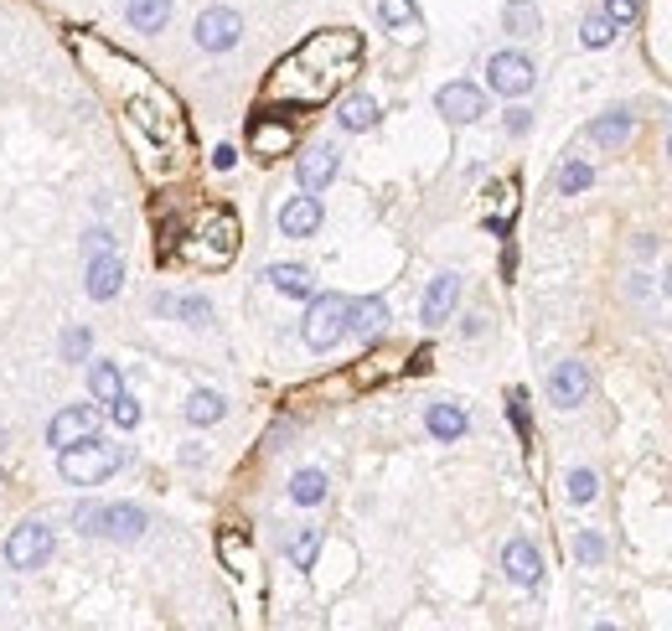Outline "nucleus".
<instances>
[{"instance_id":"obj_14","label":"nucleus","mask_w":672,"mask_h":631,"mask_svg":"<svg viewBox=\"0 0 672 631\" xmlns=\"http://www.w3.org/2000/svg\"><path fill=\"white\" fill-rule=\"evenodd\" d=\"M502 569H507V580H512V585L533 590V585L543 580V554L528 544V538H512V544L502 549Z\"/></svg>"},{"instance_id":"obj_38","label":"nucleus","mask_w":672,"mask_h":631,"mask_svg":"<svg viewBox=\"0 0 672 631\" xmlns=\"http://www.w3.org/2000/svg\"><path fill=\"white\" fill-rule=\"evenodd\" d=\"M605 16L616 21V26H631L641 11H636V0H605Z\"/></svg>"},{"instance_id":"obj_41","label":"nucleus","mask_w":672,"mask_h":631,"mask_svg":"<svg viewBox=\"0 0 672 631\" xmlns=\"http://www.w3.org/2000/svg\"><path fill=\"white\" fill-rule=\"evenodd\" d=\"M528 125H533V119H528V109H507V130H512V135H523Z\"/></svg>"},{"instance_id":"obj_35","label":"nucleus","mask_w":672,"mask_h":631,"mask_svg":"<svg viewBox=\"0 0 672 631\" xmlns=\"http://www.w3.org/2000/svg\"><path fill=\"white\" fill-rule=\"evenodd\" d=\"M109 419H114L119 430H135L140 425V404L130 394H119V399H109Z\"/></svg>"},{"instance_id":"obj_13","label":"nucleus","mask_w":672,"mask_h":631,"mask_svg":"<svg viewBox=\"0 0 672 631\" xmlns=\"http://www.w3.org/2000/svg\"><path fill=\"white\" fill-rule=\"evenodd\" d=\"M336 171H342V156H336L331 145H316V150H305L295 176H300V192H321L336 182Z\"/></svg>"},{"instance_id":"obj_40","label":"nucleus","mask_w":672,"mask_h":631,"mask_svg":"<svg viewBox=\"0 0 672 631\" xmlns=\"http://www.w3.org/2000/svg\"><path fill=\"white\" fill-rule=\"evenodd\" d=\"M233 161H238L233 145H218V150H212V166H218V171H233Z\"/></svg>"},{"instance_id":"obj_9","label":"nucleus","mask_w":672,"mask_h":631,"mask_svg":"<svg viewBox=\"0 0 672 631\" xmlns=\"http://www.w3.org/2000/svg\"><path fill=\"white\" fill-rule=\"evenodd\" d=\"M238 37H243V16H238V11L207 6V11L197 16V47H202V52H228V47H238Z\"/></svg>"},{"instance_id":"obj_42","label":"nucleus","mask_w":672,"mask_h":631,"mask_svg":"<svg viewBox=\"0 0 672 631\" xmlns=\"http://www.w3.org/2000/svg\"><path fill=\"white\" fill-rule=\"evenodd\" d=\"M99 249H109V233L94 228V233H88V254H99Z\"/></svg>"},{"instance_id":"obj_39","label":"nucleus","mask_w":672,"mask_h":631,"mask_svg":"<svg viewBox=\"0 0 672 631\" xmlns=\"http://www.w3.org/2000/svg\"><path fill=\"white\" fill-rule=\"evenodd\" d=\"M523 404H528L523 394H512V425L523 430V440H528V409H523Z\"/></svg>"},{"instance_id":"obj_18","label":"nucleus","mask_w":672,"mask_h":631,"mask_svg":"<svg viewBox=\"0 0 672 631\" xmlns=\"http://www.w3.org/2000/svg\"><path fill=\"white\" fill-rule=\"evenodd\" d=\"M316 228H321V202H316V192L290 197V202L280 207V233H285V238H311Z\"/></svg>"},{"instance_id":"obj_7","label":"nucleus","mask_w":672,"mask_h":631,"mask_svg":"<svg viewBox=\"0 0 672 631\" xmlns=\"http://www.w3.org/2000/svg\"><path fill=\"white\" fill-rule=\"evenodd\" d=\"M486 83H492V94H502V99H523L528 88L538 83V68H533V57H523V52H492V63H486Z\"/></svg>"},{"instance_id":"obj_36","label":"nucleus","mask_w":672,"mask_h":631,"mask_svg":"<svg viewBox=\"0 0 672 631\" xmlns=\"http://www.w3.org/2000/svg\"><path fill=\"white\" fill-rule=\"evenodd\" d=\"M574 554H579V564H600V559H605V538L585 528V533L574 538Z\"/></svg>"},{"instance_id":"obj_32","label":"nucleus","mask_w":672,"mask_h":631,"mask_svg":"<svg viewBox=\"0 0 672 631\" xmlns=\"http://www.w3.org/2000/svg\"><path fill=\"white\" fill-rule=\"evenodd\" d=\"M579 42H585V47H610V42H616V21H610L605 11L585 16V26H579Z\"/></svg>"},{"instance_id":"obj_33","label":"nucleus","mask_w":672,"mask_h":631,"mask_svg":"<svg viewBox=\"0 0 672 631\" xmlns=\"http://www.w3.org/2000/svg\"><path fill=\"white\" fill-rule=\"evenodd\" d=\"M590 182H595V171H590L585 161H564V166H559V192H564V197H579Z\"/></svg>"},{"instance_id":"obj_2","label":"nucleus","mask_w":672,"mask_h":631,"mask_svg":"<svg viewBox=\"0 0 672 631\" xmlns=\"http://www.w3.org/2000/svg\"><path fill=\"white\" fill-rule=\"evenodd\" d=\"M362 63V37L352 26H326L311 32L295 52H285L274 63L269 83H264V104H285V109H321L326 99H336L347 88V78Z\"/></svg>"},{"instance_id":"obj_21","label":"nucleus","mask_w":672,"mask_h":631,"mask_svg":"<svg viewBox=\"0 0 672 631\" xmlns=\"http://www.w3.org/2000/svg\"><path fill=\"white\" fill-rule=\"evenodd\" d=\"M264 280L280 290V295H295V300H311V295H316V275H311L305 264H269Z\"/></svg>"},{"instance_id":"obj_29","label":"nucleus","mask_w":672,"mask_h":631,"mask_svg":"<svg viewBox=\"0 0 672 631\" xmlns=\"http://www.w3.org/2000/svg\"><path fill=\"white\" fill-rule=\"evenodd\" d=\"M631 135V114L626 109H616V114H600L595 125H590V140L595 145H621Z\"/></svg>"},{"instance_id":"obj_24","label":"nucleus","mask_w":672,"mask_h":631,"mask_svg":"<svg viewBox=\"0 0 672 631\" xmlns=\"http://www.w3.org/2000/svg\"><path fill=\"white\" fill-rule=\"evenodd\" d=\"M125 21L135 26V32H161V26L171 21V0H130Z\"/></svg>"},{"instance_id":"obj_16","label":"nucleus","mask_w":672,"mask_h":631,"mask_svg":"<svg viewBox=\"0 0 672 631\" xmlns=\"http://www.w3.org/2000/svg\"><path fill=\"white\" fill-rule=\"evenodd\" d=\"M119 285H125V264H119V254L114 249L88 254V295H94V300H114Z\"/></svg>"},{"instance_id":"obj_10","label":"nucleus","mask_w":672,"mask_h":631,"mask_svg":"<svg viewBox=\"0 0 672 631\" xmlns=\"http://www.w3.org/2000/svg\"><path fill=\"white\" fill-rule=\"evenodd\" d=\"M435 109L450 119V125H476V119L486 114V94L476 83H445L435 94Z\"/></svg>"},{"instance_id":"obj_34","label":"nucleus","mask_w":672,"mask_h":631,"mask_svg":"<svg viewBox=\"0 0 672 631\" xmlns=\"http://www.w3.org/2000/svg\"><path fill=\"white\" fill-rule=\"evenodd\" d=\"M595 492H600V482H595V471L590 466H579V471H569V502H595Z\"/></svg>"},{"instance_id":"obj_25","label":"nucleus","mask_w":672,"mask_h":631,"mask_svg":"<svg viewBox=\"0 0 672 631\" xmlns=\"http://www.w3.org/2000/svg\"><path fill=\"white\" fill-rule=\"evenodd\" d=\"M336 119H342V130H373L378 125V99H368V94H352L347 104H342V114H336Z\"/></svg>"},{"instance_id":"obj_30","label":"nucleus","mask_w":672,"mask_h":631,"mask_svg":"<svg viewBox=\"0 0 672 631\" xmlns=\"http://www.w3.org/2000/svg\"><path fill=\"white\" fill-rule=\"evenodd\" d=\"M88 388H94V399H99V404H109V399L125 394V378H119V368H114V363H94V368H88Z\"/></svg>"},{"instance_id":"obj_19","label":"nucleus","mask_w":672,"mask_h":631,"mask_svg":"<svg viewBox=\"0 0 672 631\" xmlns=\"http://www.w3.org/2000/svg\"><path fill=\"white\" fill-rule=\"evenodd\" d=\"M383 326H388V306H383L378 295L352 300V306H347V332H352L357 342H373V337L383 332Z\"/></svg>"},{"instance_id":"obj_11","label":"nucleus","mask_w":672,"mask_h":631,"mask_svg":"<svg viewBox=\"0 0 672 631\" xmlns=\"http://www.w3.org/2000/svg\"><path fill=\"white\" fill-rule=\"evenodd\" d=\"M99 419H104V414H99L94 404H73V409H63V414L47 425V445L63 450V445H78V440H88V435H99Z\"/></svg>"},{"instance_id":"obj_37","label":"nucleus","mask_w":672,"mask_h":631,"mask_svg":"<svg viewBox=\"0 0 672 631\" xmlns=\"http://www.w3.org/2000/svg\"><path fill=\"white\" fill-rule=\"evenodd\" d=\"M88 347H94V337H88L83 326H73V332L63 337V357H68V363H83V357H88Z\"/></svg>"},{"instance_id":"obj_44","label":"nucleus","mask_w":672,"mask_h":631,"mask_svg":"<svg viewBox=\"0 0 672 631\" xmlns=\"http://www.w3.org/2000/svg\"><path fill=\"white\" fill-rule=\"evenodd\" d=\"M667 156H672V140H667Z\"/></svg>"},{"instance_id":"obj_28","label":"nucleus","mask_w":672,"mask_h":631,"mask_svg":"<svg viewBox=\"0 0 672 631\" xmlns=\"http://www.w3.org/2000/svg\"><path fill=\"white\" fill-rule=\"evenodd\" d=\"M502 26H507L512 37H538L543 16H538V6H533V0H512V6L502 11Z\"/></svg>"},{"instance_id":"obj_6","label":"nucleus","mask_w":672,"mask_h":631,"mask_svg":"<svg viewBox=\"0 0 672 631\" xmlns=\"http://www.w3.org/2000/svg\"><path fill=\"white\" fill-rule=\"evenodd\" d=\"M347 306H352L347 295H311V311H305V326H300L305 347L331 352L336 342H342L347 337Z\"/></svg>"},{"instance_id":"obj_15","label":"nucleus","mask_w":672,"mask_h":631,"mask_svg":"<svg viewBox=\"0 0 672 631\" xmlns=\"http://www.w3.org/2000/svg\"><path fill=\"white\" fill-rule=\"evenodd\" d=\"M295 145V130L285 125V119H254V125H249V150H254V156L259 161H274V156H285V150Z\"/></svg>"},{"instance_id":"obj_22","label":"nucleus","mask_w":672,"mask_h":631,"mask_svg":"<svg viewBox=\"0 0 672 631\" xmlns=\"http://www.w3.org/2000/svg\"><path fill=\"white\" fill-rule=\"evenodd\" d=\"M424 425H430V435H435V440H461L471 419H466V409H461V404H430Z\"/></svg>"},{"instance_id":"obj_27","label":"nucleus","mask_w":672,"mask_h":631,"mask_svg":"<svg viewBox=\"0 0 672 631\" xmlns=\"http://www.w3.org/2000/svg\"><path fill=\"white\" fill-rule=\"evenodd\" d=\"M290 502L321 507V502H326V471H295V476H290Z\"/></svg>"},{"instance_id":"obj_5","label":"nucleus","mask_w":672,"mask_h":631,"mask_svg":"<svg viewBox=\"0 0 672 631\" xmlns=\"http://www.w3.org/2000/svg\"><path fill=\"white\" fill-rule=\"evenodd\" d=\"M73 523L94 538H119V544H130V538H140L150 528V518L135 502H83L73 513Z\"/></svg>"},{"instance_id":"obj_4","label":"nucleus","mask_w":672,"mask_h":631,"mask_svg":"<svg viewBox=\"0 0 672 631\" xmlns=\"http://www.w3.org/2000/svg\"><path fill=\"white\" fill-rule=\"evenodd\" d=\"M57 461H63V476L73 487H99L109 482V476L125 466V450H119L114 440H99V435H88L78 445H63L57 450Z\"/></svg>"},{"instance_id":"obj_12","label":"nucleus","mask_w":672,"mask_h":631,"mask_svg":"<svg viewBox=\"0 0 672 631\" xmlns=\"http://www.w3.org/2000/svg\"><path fill=\"white\" fill-rule=\"evenodd\" d=\"M590 394V368L579 363V357H569V363L554 368V378H548V399H554L559 409H579Z\"/></svg>"},{"instance_id":"obj_3","label":"nucleus","mask_w":672,"mask_h":631,"mask_svg":"<svg viewBox=\"0 0 672 631\" xmlns=\"http://www.w3.org/2000/svg\"><path fill=\"white\" fill-rule=\"evenodd\" d=\"M238 254V213L233 207H202L192 218V228L181 233V244L171 249V259L192 264V269H228Z\"/></svg>"},{"instance_id":"obj_17","label":"nucleus","mask_w":672,"mask_h":631,"mask_svg":"<svg viewBox=\"0 0 672 631\" xmlns=\"http://www.w3.org/2000/svg\"><path fill=\"white\" fill-rule=\"evenodd\" d=\"M455 300H461V275H435V285L424 290V306H419L424 326H445L450 311H455Z\"/></svg>"},{"instance_id":"obj_43","label":"nucleus","mask_w":672,"mask_h":631,"mask_svg":"<svg viewBox=\"0 0 672 631\" xmlns=\"http://www.w3.org/2000/svg\"><path fill=\"white\" fill-rule=\"evenodd\" d=\"M662 290H667V295H672V269H667V280H662Z\"/></svg>"},{"instance_id":"obj_26","label":"nucleus","mask_w":672,"mask_h":631,"mask_svg":"<svg viewBox=\"0 0 672 631\" xmlns=\"http://www.w3.org/2000/svg\"><path fill=\"white\" fill-rule=\"evenodd\" d=\"M223 414H228V399L212 394V388H197V394L187 399V419H192V425H218Z\"/></svg>"},{"instance_id":"obj_23","label":"nucleus","mask_w":672,"mask_h":631,"mask_svg":"<svg viewBox=\"0 0 672 631\" xmlns=\"http://www.w3.org/2000/svg\"><path fill=\"white\" fill-rule=\"evenodd\" d=\"M156 311L181 316L187 326H207V321H212V306H207L202 295H161V300H156Z\"/></svg>"},{"instance_id":"obj_31","label":"nucleus","mask_w":672,"mask_h":631,"mask_svg":"<svg viewBox=\"0 0 672 631\" xmlns=\"http://www.w3.org/2000/svg\"><path fill=\"white\" fill-rule=\"evenodd\" d=\"M316 554H321V528H300V533L290 538V564H295V569H311Z\"/></svg>"},{"instance_id":"obj_20","label":"nucleus","mask_w":672,"mask_h":631,"mask_svg":"<svg viewBox=\"0 0 672 631\" xmlns=\"http://www.w3.org/2000/svg\"><path fill=\"white\" fill-rule=\"evenodd\" d=\"M378 16H383L388 32H399L404 42H419L424 37V16H419L414 0H378Z\"/></svg>"},{"instance_id":"obj_8","label":"nucleus","mask_w":672,"mask_h":631,"mask_svg":"<svg viewBox=\"0 0 672 631\" xmlns=\"http://www.w3.org/2000/svg\"><path fill=\"white\" fill-rule=\"evenodd\" d=\"M52 549H57V533L47 523H26L6 538V564L11 569H42L52 559Z\"/></svg>"},{"instance_id":"obj_1","label":"nucleus","mask_w":672,"mask_h":631,"mask_svg":"<svg viewBox=\"0 0 672 631\" xmlns=\"http://www.w3.org/2000/svg\"><path fill=\"white\" fill-rule=\"evenodd\" d=\"M68 47H73V57L83 63V73L94 78V88L119 109V119L130 125V135L145 140L171 166L181 156V145L192 140L187 135V114H181L171 88L150 73V68H140L135 57H125L119 47L99 42L94 32H68Z\"/></svg>"}]
</instances>
